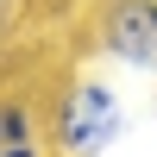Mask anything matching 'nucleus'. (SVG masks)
Returning <instances> with one entry per match:
<instances>
[{
	"label": "nucleus",
	"mask_w": 157,
	"mask_h": 157,
	"mask_svg": "<svg viewBox=\"0 0 157 157\" xmlns=\"http://www.w3.org/2000/svg\"><path fill=\"white\" fill-rule=\"evenodd\" d=\"M94 44L120 69H138L157 82V0H101L94 6Z\"/></svg>",
	"instance_id": "obj_2"
},
{
	"label": "nucleus",
	"mask_w": 157,
	"mask_h": 157,
	"mask_svg": "<svg viewBox=\"0 0 157 157\" xmlns=\"http://www.w3.org/2000/svg\"><path fill=\"white\" fill-rule=\"evenodd\" d=\"M126 132V101L107 75H69L44 113V138L57 157H107Z\"/></svg>",
	"instance_id": "obj_1"
},
{
	"label": "nucleus",
	"mask_w": 157,
	"mask_h": 157,
	"mask_svg": "<svg viewBox=\"0 0 157 157\" xmlns=\"http://www.w3.org/2000/svg\"><path fill=\"white\" fill-rule=\"evenodd\" d=\"M38 126H44V120H38L25 101H0V145H32Z\"/></svg>",
	"instance_id": "obj_3"
},
{
	"label": "nucleus",
	"mask_w": 157,
	"mask_h": 157,
	"mask_svg": "<svg viewBox=\"0 0 157 157\" xmlns=\"http://www.w3.org/2000/svg\"><path fill=\"white\" fill-rule=\"evenodd\" d=\"M0 157H57V151H50L44 138H32V145H0Z\"/></svg>",
	"instance_id": "obj_4"
}]
</instances>
